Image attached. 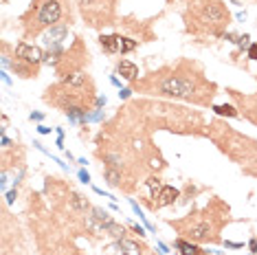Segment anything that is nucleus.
<instances>
[{"instance_id":"nucleus-1","label":"nucleus","mask_w":257,"mask_h":255,"mask_svg":"<svg viewBox=\"0 0 257 255\" xmlns=\"http://www.w3.org/2000/svg\"><path fill=\"white\" fill-rule=\"evenodd\" d=\"M134 90L145 92L150 97L189 101L194 106L209 108L218 95V84L204 75L202 66L194 60H178L159 71H152L145 77H139L132 84Z\"/></svg>"},{"instance_id":"nucleus-2","label":"nucleus","mask_w":257,"mask_h":255,"mask_svg":"<svg viewBox=\"0 0 257 255\" xmlns=\"http://www.w3.org/2000/svg\"><path fill=\"white\" fill-rule=\"evenodd\" d=\"M44 101L49 106L60 108L73 123H86L90 119V110H95L97 90L90 75L86 71H79L49 86L44 92Z\"/></svg>"},{"instance_id":"nucleus-3","label":"nucleus","mask_w":257,"mask_h":255,"mask_svg":"<svg viewBox=\"0 0 257 255\" xmlns=\"http://www.w3.org/2000/svg\"><path fill=\"white\" fill-rule=\"evenodd\" d=\"M127 110L137 112L145 123L156 128V130H169V132H178V135H207L209 130V125L204 123L200 112L172 106V103L132 101Z\"/></svg>"},{"instance_id":"nucleus-4","label":"nucleus","mask_w":257,"mask_h":255,"mask_svg":"<svg viewBox=\"0 0 257 255\" xmlns=\"http://www.w3.org/2000/svg\"><path fill=\"white\" fill-rule=\"evenodd\" d=\"M229 213L231 211L224 202L213 198L207 207L187 213L185 218L167 220V224L176 231L180 237L196 242V244H220L222 242L220 231L224 229V224L231 220Z\"/></svg>"},{"instance_id":"nucleus-5","label":"nucleus","mask_w":257,"mask_h":255,"mask_svg":"<svg viewBox=\"0 0 257 255\" xmlns=\"http://www.w3.org/2000/svg\"><path fill=\"white\" fill-rule=\"evenodd\" d=\"M207 135L213 139V143L220 148V152H224L248 176H257V141L255 139L233 130L231 125H226L220 119L209 123Z\"/></svg>"},{"instance_id":"nucleus-6","label":"nucleus","mask_w":257,"mask_h":255,"mask_svg":"<svg viewBox=\"0 0 257 255\" xmlns=\"http://www.w3.org/2000/svg\"><path fill=\"white\" fill-rule=\"evenodd\" d=\"M183 20L189 33L222 36L224 29L231 25V14L224 0H187Z\"/></svg>"},{"instance_id":"nucleus-7","label":"nucleus","mask_w":257,"mask_h":255,"mask_svg":"<svg viewBox=\"0 0 257 255\" xmlns=\"http://www.w3.org/2000/svg\"><path fill=\"white\" fill-rule=\"evenodd\" d=\"M71 16V0H33L31 7L20 16L25 40L44 36L51 27L60 25L62 18Z\"/></svg>"},{"instance_id":"nucleus-8","label":"nucleus","mask_w":257,"mask_h":255,"mask_svg":"<svg viewBox=\"0 0 257 255\" xmlns=\"http://www.w3.org/2000/svg\"><path fill=\"white\" fill-rule=\"evenodd\" d=\"M116 3L119 0H77V7L86 25L90 29H101L114 25Z\"/></svg>"},{"instance_id":"nucleus-9","label":"nucleus","mask_w":257,"mask_h":255,"mask_svg":"<svg viewBox=\"0 0 257 255\" xmlns=\"http://www.w3.org/2000/svg\"><path fill=\"white\" fill-rule=\"evenodd\" d=\"M88 62H90L88 49H86L84 42L77 38L75 40V44L66 51V53H64V60L60 62V66H57L55 71H57V75H60V79H62V77H66V75L84 71V68L88 66Z\"/></svg>"},{"instance_id":"nucleus-10","label":"nucleus","mask_w":257,"mask_h":255,"mask_svg":"<svg viewBox=\"0 0 257 255\" xmlns=\"http://www.w3.org/2000/svg\"><path fill=\"white\" fill-rule=\"evenodd\" d=\"M3 66L11 68V71L18 75V77H22V79H36L40 75V66H33V64L20 60V57H16V55L9 57L5 51H3Z\"/></svg>"},{"instance_id":"nucleus-11","label":"nucleus","mask_w":257,"mask_h":255,"mask_svg":"<svg viewBox=\"0 0 257 255\" xmlns=\"http://www.w3.org/2000/svg\"><path fill=\"white\" fill-rule=\"evenodd\" d=\"M229 95L233 97V101L237 103V110H239V117L248 119L250 123L257 125V97H246L237 90H229Z\"/></svg>"},{"instance_id":"nucleus-12","label":"nucleus","mask_w":257,"mask_h":255,"mask_svg":"<svg viewBox=\"0 0 257 255\" xmlns=\"http://www.w3.org/2000/svg\"><path fill=\"white\" fill-rule=\"evenodd\" d=\"M14 55L20 57V60H25V62H29V64H33V66H40V64L44 62V57H46V53L40 49V46L29 44V42H25V40L14 46Z\"/></svg>"},{"instance_id":"nucleus-13","label":"nucleus","mask_w":257,"mask_h":255,"mask_svg":"<svg viewBox=\"0 0 257 255\" xmlns=\"http://www.w3.org/2000/svg\"><path fill=\"white\" fill-rule=\"evenodd\" d=\"M178 196H180V191L176 187H172V185H163L161 191L156 194V200L152 202V209H163V207L174 205Z\"/></svg>"},{"instance_id":"nucleus-14","label":"nucleus","mask_w":257,"mask_h":255,"mask_svg":"<svg viewBox=\"0 0 257 255\" xmlns=\"http://www.w3.org/2000/svg\"><path fill=\"white\" fill-rule=\"evenodd\" d=\"M42 38H44V44L49 46V49H51V46H62V42L68 38V25H66V22H60V25L51 27Z\"/></svg>"},{"instance_id":"nucleus-15","label":"nucleus","mask_w":257,"mask_h":255,"mask_svg":"<svg viewBox=\"0 0 257 255\" xmlns=\"http://www.w3.org/2000/svg\"><path fill=\"white\" fill-rule=\"evenodd\" d=\"M116 73L121 75L123 79H127L130 84H134L139 79V66L130 60H119L116 62Z\"/></svg>"},{"instance_id":"nucleus-16","label":"nucleus","mask_w":257,"mask_h":255,"mask_svg":"<svg viewBox=\"0 0 257 255\" xmlns=\"http://www.w3.org/2000/svg\"><path fill=\"white\" fill-rule=\"evenodd\" d=\"M116 248H119V255H143V251H145L143 244H139V242L130 240V237L116 240Z\"/></svg>"},{"instance_id":"nucleus-17","label":"nucleus","mask_w":257,"mask_h":255,"mask_svg":"<svg viewBox=\"0 0 257 255\" xmlns=\"http://www.w3.org/2000/svg\"><path fill=\"white\" fill-rule=\"evenodd\" d=\"M174 246L180 251V255H204V251L200 246L196 244V242H191V240H185V237H176V242H174Z\"/></svg>"},{"instance_id":"nucleus-18","label":"nucleus","mask_w":257,"mask_h":255,"mask_svg":"<svg viewBox=\"0 0 257 255\" xmlns=\"http://www.w3.org/2000/svg\"><path fill=\"white\" fill-rule=\"evenodd\" d=\"M103 181H106L110 187H119V189L125 191V178H123V174L112 170V167H103Z\"/></svg>"},{"instance_id":"nucleus-19","label":"nucleus","mask_w":257,"mask_h":255,"mask_svg":"<svg viewBox=\"0 0 257 255\" xmlns=\"http://www.w3.org/2000/svg\"><path fill=\"white\" fill-rule=\"evenodd\" d=\"M99 44H101L103 53H108V55L119 53V40H116V36H101L99 38Z\"/></svg>"},{"instance_id":"nucleus-20","label":"nucleus","mask_w":257,"mask_h":255,"mask_svg":"<svg viewBox=\"0 0 257 255\" xmlns=\"http://www.w3.org/2000/svg\"><path fill=\"white\" fill-rule=\"evenodd\" d=\"M106 235L114 237V240H123V237H127L125 227H121V224H119V222H114V220L106 224Z\"/></svg>"},{"instance_id":"nucleus-21","label":"nucleus","mask_w":257,"mask_h":255,"mask_svg":"<svg viewBox=\"0 0 257 255\" xmlns=\"http://www.w3.org/2000/svg\"><path fill=\"white\" fill-rule=\"evenodd\" d=\"M211 110L218 117H239V110L231 103H222V106H211Z\"/></svg>"},{"instance_id":"nucleus-22","label":"nucleus","mask_w":257,"mask_h":255,"mask_svg":"<svg viewBox=\"0 0 257 255\" xmlns=\"http://www.w3.org/2000/svg\"><path fill=\"white\" fill-rule=\"evenodd\" d=\"M116 40H119V53H130V51H134L139 46L137 40H130V38H123V36H116Z\"/></svg>"},{"instance_id":"nucleus-23","label":"nucleus","mask_w":257,"mask_h":255,"mask_svg":"<svg viewBox=\"0 0 257 255\" xmlns=\"http://www.w3.org/2000/svg\"><path fill=\"white\" fill-rule=\"evenodd\" d=\"M90 213H92V216H95V218L99 220V222L103 224V227H106L108 222H112V218H110V213H108L106 209H101V207H92Z\"/></svg>"},{"instance_id":"nucleus-24","label":"nucleus","mask_w":257,"mask_h":255,"mask_svg":"<svg viewBox=\"0 0 257 255\" xmlns=\"http://www.w3.org/2000/svg\"><path fill=\"white\" fill-rule=\"evenodd\" d=\"M248 60L257 62V42H253V44L248 46Z\"/></svg>"},{"instance_id":"nucleus-25","label":"nucleus","mask_w":257,"mask_h":255,"mask_svg":"<svg viewBox=\"0 0 257 255\" xmlns=\"http://www.w3.org/2000/svg\"><path fill=\"white\" fill-rule=\"evenodd\" d=\"M79 181L84 183V185H88L90 183V174L86 172V170H79Z\"/></svg>"},{"instance_id":"nucleus-26","label":"nucleus","mask_w":257,"mask_h":255,"mask_svg":"<svg viewBox=\"0 0 257 255\" xmlns=\"http://www.w3.org/2000/svg\"><path fill=\"white\" fill-rule=\"evenodd\" d=\"M106 95H103V97H97V101H95V110H99V108H103V106H106Z\"/></svg>"},{"instance_id":"nucleus-27","label":"nucleus","mask_w":257,"mask_h":255,"mask_svg":"<svg viewBox=\"0 0 257 255\" xmlns=\"http://www.w3.org/2000/svg\"><path fill=\"white\" fill-rule=\"evenodd\" d=\"M224 246L226 248H244L242 242H224Z\"/></svg>"},{"instance_id":"nucleus-28","label":"nucleus","mask_w":257,"mask_h":255,"mask_svg":"<svg viewBox=\"0 0 257 255\" xmlns=\"http://www.w3.org/2000/svg\"><path fill=\"white\" fill-rule=\"evenodd\" d=\"M248 248H250V253H257V237H250L248 240Z\"/></svg>"},{"instance_id":"nucleus-29","label":"nucleus","mask_w":257,"mask_h":255,"mask_svg":"<svg viewBox=\"0 0 257 255\" xmlns=\"http://www.w3.org/2000/svg\"><path fill=\"white\" fill-rule=\"evenodd\" d=\"M130 95H132V88H123V90L119 92V97H121V99H130Z\"/></svg>"},{"instance_id":"nucleus-30","label":"nucleus","mask_w":257,"mask_h":255,"mask_svg":"<svg viewBox=\"0 0 257 255\" xmlns=\"http://www.w3.org/2000/svg\"><path fill=\"white\" fill-rule=\"evenodd\" d=\"M130 227H132L134 233H139L141 237H145V231H143V227H139V224H130Z\"/></svg>"},{"instance_id":"nucleus-31","label":"nucleus","mask_w":257,"mask_h":255,"mask_svg":"<svg viewBox=\"0 0 257 255\" xmlns=\"http://www.w3.org/2000/svg\"><path fill=\"white\" fill-rule=\"evenodd\" d=\"M16 198H18V191H16V189H14V191H9V194H7V202H9V205H11V202H14Z\"/></svg>"},{"instance_id":"nucleus-32","label":"nucleus","mask_w":257,"mask_h":255,"mask_svg":"<svg viewBox=\"0 0 257 255\" xmlns=\"http://www.w3.org/2000/svg\"><path fill=\"white\" fill-rule=\"evenodd\" d=\"M38 132H40V135H49L51 128H46V125H38Z\"/></svg>"},{"instance_id":"nucleus-33","label":"nucleus","mask_w":257,"mask_h":255,"mask_svg":"<svg viewBox=\"0 0 257 255\" xmlns=\"http://www.w3.org/2000/svg\"><path fill=\"white\" fill-rule=\"evenodd\" d=\"M36 119V121H42V112H31V121Z\"/></svg>"},{"instance_id":"nucleus-34","label":"nucleus","mask_w":257,"mask_h":255,"mask_svg":"<svg viewBox=\"0 0 257 255\" xmlns=\"http://www.w3.org/2000/svg\"><path fill=\"white\" fill-rule=\"evenodd\" d=\"M3 82H5V84H11V79H9L7 73H3Z\"/></svg>"},{"instance_id":"nucleus-35","label":"nucleus","mask_w":257,"mask_h":255,"mask_svg":"<svg viewBox=\"0 0 257 255\" xmlns=\"http://www.w3.org/2000/svg\"><path fill=\"white\" fill-rule=\"evenodd\" d=\"M159 248H161V253H167V246L163 244V242H159Z\"/></svg>"},{"instance_id":"nucleus-36","label":"nucleus","mask_w":257,"mask_h":255,"mask_svg":"<svg viewBox=\"0 0 257 255\" xmlns=\"http://www.w3.org/2000/svg\"><path fill=\"white\" fill-rule=\"evenodd\" d=\"M165 3H167V5H172V3H176V0H165Z\"/></svg>"}]
</instances>
